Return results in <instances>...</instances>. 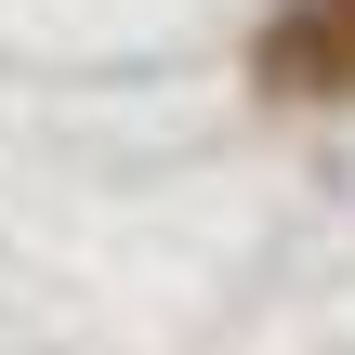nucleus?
Returning a JSON list of instances; mask_svg holds the SVG:
<instances>
[{"instance_id":"1","label":"nucleus","mask_w":355,"mask_h":355,"mask_svg":"<svg viewBox=\"0 0 355 355\" xmlns=\"http://www.w3.org/2000/svg\"><path fill=\"white\" fill-rule=\"evenodd\" d=\"M263 79L277 92H355V0H290L263 26Z\"/></svg>"}]
</instances>
